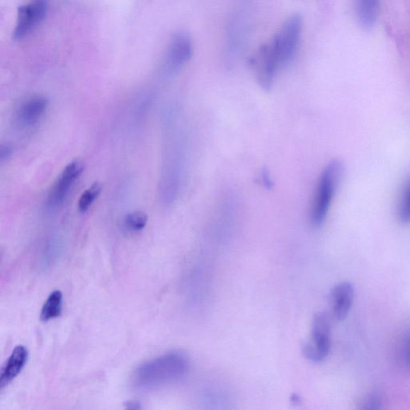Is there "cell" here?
<instances>
[{
	"mask_svg": "<svg viewBox=\"0 0 410 410\" xmlns=\"http://www.w3.org/2000/svg\"><path fill=\"white\" fill-rule=\"evenodd\" d=\"M28 351L23 346H17L4 366L0 376V387L4 389L20 375L27 364Z\"/></svg>",
	"mask_w": 410,
	"mask_h": 410,
	"instance_id": "30bf717a",
	"label": "cell"
},
{
	"mask_svg": "<svg viewBox=\"0 0 410 410\" xmlns=\"http://www.w3.org/2000/svg\"><path fill=\"white\" fill-rule=\"evenodd\" d=\"M139 404L137 403V402H130L127 404V409H139Z\"/></svg>",
	"mask_w": 410,
	"mask_h": 410,
	"instance_id": "d6986e66",
	"label": "cell"
},
{
	"mask_svg": "<svg viewBox=\"0 0 410 410\" xmlns=\"http://www.w3.org/2000/svg\"><path fill=\"white\" fill-rule=\"evenodd\" d=\"M252 64L262 88L271 89L280 67L277 54L271 42L261 47L253 59Z\"/></svg>",
	"mask_w": 410,
	"mask_h": 410,
	"instance_id": "8992f818",
	"label": "cell"
},
{
	"mask_svg": "<svg viewBox=\"0 0 410 410\" xmlns=\"http://www.w3.org/2000/svg\"><path fill=\"white\" fill-rule=\"evenodd\" d=\"M190 368V360L186 353L169 352L140 365L132 377L133 387L151 391L181 380Z\"/></svg>",
	"mask_w": 410,
	"mask_h": 410,
	"instance_id": "6da1fadb",
	"label": "cell"
},
{
	"mask_svg": "<svg viewBox=\"0 0 410 410\" xmlns=\"http://www.w3.org/2000/svg\"><path fill=\"white\" fill-rule=\"evenodd\" d=\"M381 401L377 396L371 395L365 401L363 409H376L380 408Z\"/></svg>",
	"mask_w": 410,
	"mask_h": 410,
	"instance_id": "e0dca14e",
	"label": "cell"
},
{
	"mask_svg": "<svg viewBox=\"0 0 410 410\" xmlns=\"http://www.w3.org/2000/svg\"><path fill=\"white\" fill-rule=\"evenodd\" d=\"M148 222V216L143 212H133L125 217L124 227L128 232L142 231Z\"/></svg>",
	"mask_w": 410,
	"mask_h": 410,
	"instance_id": "2e32d148",
	"label": "cell"
},
{
	"mask_svg": "<svg viewBox=\"0 0 410 410\" xmlns=\"http://www.w3.org/2000/svg\"><path fill=\"white\" fill-rule=\"evenodd\" d=\"M329 317L326 313L316 314L312 328L311 341L303 346L304 357L314 363H320L328 357L331 348Z\"/></svg>",
	"mask_w": 410,
	"mask_h": 410,
	"instance_id": "277c9868",
	"label": "cell"
},
{
	"mask_svg": "<svg viewBox=\"0 0 410 410\" xmlns=\"http://www.w3.org/2000/svg\"><path fill=\"white\" fill-rule=\"evenodd\" d=\"M48 101L42 96H34L23 103L17 113V118L23 125H33L46 112Z\"/></svg>",
	"mask_w": 410,
	"mask_h": 410,
	"instance_id": "8fae6325",
	"label": "cell"
},
{
	"mask_svg": "<svg viewBox=\"0 0 410 410\" xmlns=\"http://www.w3.org/2000/svg\"><path fill=\"white\" fill-rule=\"evenodd\" d=\"M358 19L365 28H371L377 21L379 0H357Z\"/></svg>",
	"mask_w": 410,
	"mask_h": 410,
	"instance_id": "7c38bea8",
	"label": "cell"
},
{
	"mask_svg": "<svg viewBox=\"0 0 410 410\" xmlns=\"http://www.w3.org/2000/svg\"><path fill=\"white\" fill-rule=\"evenodd\" d=\"M63 309V293L59 290L54 291L47 299L42 306L40 319L48 321L60 316Z\"/></svg>",
	"mask_w": 410,
	"mask_h": 410,
	"instance_id": "4fadbf2b",
	"label": "cell"
},
{
	"mask_svg": "<svg viewBox=\"0 0 410 410\" xmlns=\"http://www.w3.org/2000/svg\"><path fill=\"white\" fill-rule=\"evenodd\" d=\"M11 149L8 146H2L1 150H0V157L1 160L4 161L11 156Z\"/></svg>",
	"mask_w": 410,
	"mask_h": 410,
	"instance_id": "ac0fdd59",
	"label": "cell"
},
{
	"mask_svg": "<svg viewBox=\"0 0 410 410\" xmlns=\"http://www.w3.org/2000/svg\"><path fill=\"white\" fill-rule=\"evenodd\" d=\"M303 28L302 16L299 14L291 16L279 32L271 41L276 52L280 67H283L295 57L301 38Z\"/></svg>",
	"mask_w": 410,
	"mask_h": 410,
	"instance_id": "3957f363",
	"label": "cell"
},
{
	"mask_svg": "<svg viewBox=\"0 0 410 410\" xmlns=\"http://www.w3.org/2000/svg\"><path fill=\"white\" fill-rule=\"evenodd\" d=\"M193 42L186 33H178L173 36L167 52V62L171 69H178L191 59Z\"/></svg>",
	"mask_w": 410,
	"mask_h": 410,
	"instance_id": "ba28073f",
	"label": "cell"
},
{
	"mask_svg": "<svg viewBox=\"0 0 410 410\" xmlns=\"http://www.w3.org/2000/svg\"><path fill=\"white\" fill-rule=\"evenodd\" d=\"M102 191V186L100 183L95 182L86 191H84L79 200V210L81 213L89 211Z\"/></svg>",
	"mask_w": 410,
	"mask_h": 410,
	"instance_id": "5bb4252c",
	"label": "cell"
},
{
	"mask_svg": "<svg viewBox=\"0 0 410 410\" xmlns=\"http://www.w3.org/2000/svg\"><path fill=\"white\" fill-rule=\"evenodd\" d=\"M84 171L81 161H74L67 164L62 173L54 183L47 197V205L56 207L62 205L69 195L72 186Z\"/></svg>",
	"mask_w": 410,
	"mask_h": 410,
	"instance_id": "52a82bcc",
	"label": "cell"
},
{
	"mask_svg": "<svg viewBox=\"0 0 410 410\" xmlns=\"http://www.w3.org/2000/svg\"><path fill=\"white\" fill-rule=\"evenodd\" d=\"M354 298V287L351 283H341L334 287L331 304L334 317L338 321L346 319L350 313Z\"/></svg>",
	"mask_w": 410,
	"mask_h": 410,
	"instance_id": "9c48e42d",
	"label": "cell"
},
{
	"mask_svg": "<svg viewBox=\"0 0 410 410\" xmlns=\"http://www.w3.org/2000/svg\"><path fill=\"white\" fill-rule=\"evenodd\" d=\"M397 216L402 223L410 222V180L406 183L397 205Z\"/></svg>",
	"mask_w": 410,
	"mask_h": 410,
	"instance_id": "9a60e30c",
	"label": "cell"
},
{
	"mask_svg": "<svg viewBox=\"0 0 410 410\" xmlns=\"http://www.w3.org/2000/svg\"><path fill=\"white\" fill-rule=\"evenodd\" d=\"M47 12V0H30L21 6L17 11V21L12 38L21 40L45 20Z\"/></svg>",
	"mask_w": 410,
	"mask_h": 410,
	"instance_id": "5b68a950",
	"label": "cell"
},
{
	"mask_svg": "<svg viewBox=\"0 0 410 410\" xmlns=\"http://www.w3.org/2000/svg\"><path fill=\"white\" fill-rule=\"evenodd\" d=\"M343 166L338 161L330 162L318 180L310 209V220L315 227H319L326 220L339 186Z\"/></svg>",
	"mask_w": 410,
	"mask_h": 410,
	"instance_id": "7a4b0ae2",
	"label": "cell"
}]
</instances>
